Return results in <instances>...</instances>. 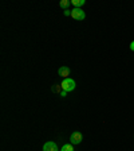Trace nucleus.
<instances>
[{"label":"nucleus","instance_id":"f257e3e1","mask_svg":"<svg viewBox=\"0 0 134 151\" xmlns=\"http://www.w3.org/2000/svg\"><path fill=\"white\" fill-rule=\"evenodd\" d=\"M75 86H77V84H75V81L72 78H65L62 81V85H60V88L63 89V91L66 92H72L75 89Z\"/></svg>","mask_w":134,"mask_h":151},{"label":"nucleus","instance_id":"f03ea898","mask_svg":"<svg viewBox=\"0 0 134 151\" xmlns=\"http://www.w3.org/2000/svg\"><path fill=\"white\" fill-rule=\"evenodd\" d=\"M71 18L75 19V20H83V19H86V14L82 8H72Z\"/></svg>","mask_w":134,"mask_h":151},{"label":"nucleus","instance_id":"7ed1b4c3","mask_svg":"<svg viewBox=\"0 0 134 151\" xmlns=\"http://www.w3.org/2000/svg\"><path fill=\"white\" fill-rule=\"evenodd\" d=\"M82 139H83V135H82L79 131H75L71 134V136H70V142H71V145H79L82 142Z\"/></svg>","mask_w":134,"mask_h":151},{"label":"nucleus","instance_id":"20e7f679","mask_svg":"<svg viewBox=\"0 0 134 151\" xmlns=\"http://www.w3.org/2000/svg\"><path fill=\"white\" fill-rule=\"evenodd\" d=\"M70 73H71V70H70L69 66H62V68H59V69H58V74H59L60 77H63V80L69 78Z\"/></svg>","mask_w":134,"mask_h":151},{"label":"nucleus","instance_id":"39448f33","mask_svg":"<svg viewBox=\"0 0 134 151\" xmlns=\"http://www.w3.org/2000/svg\"><path fill=\"white\" fill-rule=\"evenodd\" d=\"M43 151H59L55 142H47L43 146Z\"/></svg>","mask_w":134,"mask_h":151},{"label":"nucleus","instance_id":"423d86ee","mask_svg":"<svg viewBox=\"0 0 134 151\" xmlns=\"http://www.w3.org/2000/svg\"><path fill=\"white\" fill-rule=\"evenodd\" d=\"M84 0H71V4L74 6V8H81L82 6H84Z\"/></svg>","mask_w":134,"mask_h":151},{"label":"nucleus","instance_id":"0eeeda50","mask_svg":"<svg viewBox=\"0 0 134 151\" xmlns=\"http://www.w3.org/2000/svg\"><path fill=\"white\" fill-rule=\"evenodd\" d=\"M74 145H71V143H66V145L62 146V150L60 151H74V147H72Z\"/></svg>","mask_w":134,"mask_h":151},{"label":"nucleus","instance_id":"6e6552de","mask_svg":"<svg viewBox=\"0 0 134 151\" xmlns=\"http://www.w3.org/2000/svg\"><path fill=\"white\" fill-rule=\"evenodd\" d=\"M70 4H71V1H70V0H62V1H60V3H59V6L62 7V8L67 9V7H69Z\"/></svg>","mask_w":134,"mask_h":151},{"label":"nucleus","instance_id":"1a4fd4ad","mask_svg":"<svg viewBox=\"0 0 134 151\" xmlns=\"http://www.w3.org/2000/svg\"><path fill=\"white\" fill-rule=\"evenodd\" d=\"M63 14H65L66 16H71V11H70V9H65V12Z\"/></svg>","mask_w":134,"mask_h":151},{"label":"nucleus","instance_id":"9d476101","mask_svg":"<svg viewBox=\"0 0 134 151\" xmlns=\"http://www.w3.org/2000/svg\"><path fill=\"white\" fill-rule=\"evenodd\" d=\"M67 93H69V92H66V91H63L62 89V91H60V97H66V94Z\"/></svg>","mask_w":134,"mask_h":151},{"label":"nucleus","instance_id":"9b49d317","mask_svg":"<svg viewBox=\"0 0 134 151\" xmlns=\"http://www.w3.org/2000/svg\"><path fill=\"white\" fill-rule=\"evenodd\" d=\"M130 50L134 51V42H131V43H130Z\"/></svg>","mask_w":134,"mask_h":151}]
</instances>
